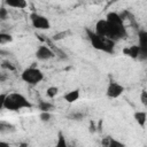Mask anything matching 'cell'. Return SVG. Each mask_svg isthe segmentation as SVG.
<instances>
[{
    "label": "cell",
    "instance_id": "8fae6325",
    "mask_svg": "<svg viewBox=\"0 0 147 147\" xmlns=\"http://www.w3.org/2000/svg\"><path fill=\"white\" fill-rule=\"evenodd\" d=\"M133 118L136 121V123L140 126V127H145L146 123H147V111L144 110H138L133 114Z\"/></svg>",
    "mask_w": 147,
    "mask_h": 147
},
{
    "label": "cell",
    "instance_id": "4fadbf2b",
    "mask_svg": "<svg viewBox=\"0 0 147 147\" xmlns=\"http://www.w3.org/2000/svg\"><path fill=\"white\" fill-rule=\"evenodd\" d=\"M59 94V87L57 86H48L46 88V95L49 99H54Z\"/></svg>",
    "mask_w": 147,
    "mask_h": 147
},
{
    "label": "cell",
    "instance_id": "9c48e42d",
    "mask_svg": "<svg viewBox=\"0 0 147 147\" xmlns=\"http://www.w3.org/2000/svg\"><path fill=\"white\" fill-rule=\"evenodd\" d=\"M123 54L131 57V59H139L140 55V46L139 45H131L123 49Z\"/></svg>",
    "mask_w": 147,
    "mask_h": 147
},
{
    "label": "cell",
    "instance_id": "e0dca14e",
    "mask_svg": "<svg viewBox=\"0 0 147 147\" xmlns=\"http://www.w3.org/2000/svg\"><path fill=\"white\" fill-rule=\"evenodd\" d=\"M56 146L57 147H67V141H65V138L62 134V132H59V138H57Z\"/></svg>",
    "mask_w": 147,
    "mask_h": 147
},
{
    "label": "cell",
    "instance_id": "30bf717a",
    "mask_svg": "<svg viewBox=\"0 0 147 147\" xmlns=\"http://www.w3.org/2000/svg\"><path fill=\"white\" fill-rule=\"evenodd\" d=\"M80 96V91L78 88H74V90H70L68 91L64 95H63V99L65 100V102L68 103H75Z\"/></svg>",
    "mask_w": 147,
    "mask_h": 147
},
{
    "label": "cell",
    "instance_id": "ffe728a7",
    "mask_svg": "<svg viewBox=\"0 0 147 147\" xmlns=\"http://www.w3.org/2000/svg\"><path fill=\"white\" fill-rule=\"evenodd\" d=\"M145 36H146V38H147V32H145Z\"/></svg>",
    "mask_w": 147,
    "mask_h": 147
},
{
    "label": "cell",
    "instance_id": "ba28073f",
    "mask_svg": "<svg viewBox=\"0 0 147 147\" xmlns=\"http://www.w3.org/2000/svg\"><path fill=\"white\" fill-rule=\"evenodd\" d=\"M94 32L101 37H107L108 38V33H109V24L108 21L106 18L103 20H99L95 23V28H94Z\"/></svg>",
    "mask_w": 147,
    "mask_h": 147
},
{
    "label": "cell",
    "instance_id": "7c38bea8",
    "mask_svg": "<svg viewBox=\"0 0 147 147\" xmlns=\"http://www.w3.org/2000/svg\"><path fill=\"white\" fill-rule=\"evenodd\" d=\"M6 6L15 9H25L28 7V1L26 0H3Z\"/></svg>",
    "mask_w": 147,
    "mask_h": 147
},
{
    "label": "cell",
    "instance_id": "52a82bcc",
    "mask_svg": "<svg viewBox=\"0 0 147 147\" xmlns=\"http://www.w3.org/2000/svg\"><path fill=\"white\" fill-rule=\"evenodd\" d=\"M37 60L39 61H48L51 59H53L55 56L54 52L46 45H40L37 49H36V53H34Z\"/></svg>",
    "mask_w": 147,
    "mask_h": 147
},
{
    "label": "cell",
    "instance_id": "7a4b0ae2",
    "mask_svg": "<svg viewBox=\"0 0 147 147\" xmlns=\"http://www.w3.org/2000/svg\"><path fill=\"white\" fill-rule=\"evenodd\" d=\"M106 20L108 21V24H109V33H108L109 39L115 41L117 39L126 37V29L124 26L123 20L117 13H114V11L108 13Z\"/></svg>",
    "mask_w": 147,
    "mask_h": 147
},
{
    "label": "cell",
    "instance_id": "5b68a950",
    "mask_svg": "<svg viewBox=\"0 0 147 147\" xmlns=\"http://www.w3.org/2000/svg\"><path fill=\"white\" fill-rule=\"evenodd\" d=\"M30 22L31 25L36 29V30H49L51 29V22L49 20L38 13H31L30 14Z\"/></svg>",
    "mask_w": 147,
    "mask_h": 147
},
{
    "label": "cell",
    "instance_id": "ac0fdd59",
    "mask_svg": "<svg viewBox=\"0 0 147 147\" xmlns=\"http://www.w3.org/2000/svg\"><path fill=\"white\" fill-rule=\"evenodd\" d=\"M140 102L147 109V90H142L140 93Z\"/></svg>",
    "mask_w": 147,
    "mask_h": 147
},
{
    "label": "cell",
    "instance_id": "277c9868",
    "mask_svg": "<svg viewBox=\"0 0 147 147\" xmlns=\"http://www.w3.org/2000/svg\"><path fill=\"white\" fill-rule=\"evenodd\" d=\"M21 79L28 85H37L44 80V72L37 67H29L22 71Z\"/></svg>",
    "mask_w": 147,
    "mask_h": 147
},
{
    "label": "cell",
    "instance_id": "9a60e30c",
    "mask_svg": "<svg viewBox=\"0 0 147 147\" xmlns=\"http://www.w3.org/2000/svg\"><path fill=\"white\" fill-rule=\"evenodd\" d=\"M39 109H40V111H51L53 109V105L47 101H40Z\"/></svg>",
    "mask_w": 147,
    "mask_h": 147
},
{
    "label": "cell",
    "instance_id": "d6986e66",
    "mask_svg": "<svg viewBox=\"0 0 147 147\" xmlns=\"http://www.w3.org/2000/svg\"><path fill=\"white\" fill-rule=\"evenodd\" d=\"M6 14H7V10H6V8H1V10H0V18L1 20H6Z\"/></svg>",
    "mask_w": 147,
    "mask_h": 147
},
{
    "label": "cell",
    "instance_id": "8992f818",
    "mask_svg": "<svg viewBox=\"0 0 147 147\" xmlns=\"http://www.w3.org/2000/svg\"><path fill=\"white\" fill-rule=\"evenodd\" d=\"M124 91H125V87L122 84L115 80H110L106 88V95L109 99H117L124 93Z\"/></svg>",
    "mask_w": 147,
    "mask_h": 147
},
{
    "label": "cell",
    "instance_id": "3957f363",
    "mask_svg": "<svg viewBox=\"0 0 147 147\" xmlns=\"http://www.w3.org/2000/svg\"><path fill=\"white\" fill-rule=\"evenodd\" d=\"M86 31H87L88 40L93 48L101 51V52H106V53H113L114 44H115L114 40H111L107 37H101V36L96 34L94 31H91V30H86Z\"/></svg>",
    "mask_w": 147,
    "mask_h": 147
},
{
    "label": "cell",
    "instance_id": "6da1fadb",
    "mask_svg": "<svg viewBox=\"0 0 147 147\" xmlns=\"http://www.w3.org/2000/svg\"><path fill=\"white\" fill-rule=\"evenodd\" d=\"M31 102L21 93H1L0 95V109H6L9 111H20L22 109L31 108Z\"/></svg>",
    "mask_w": 147,
    "mask_h": 147
},
{
    "label": "cell",
    "instance_id": "2e32d148",
    "mask_svg": "<svg viewBox=\"0 0 147 147\" xmlns=\"http://www.w3.org/2000/svg\"><path fill=\"white\" fill-rule=\"evenodd\" d=\"M39 118H40V121H42V122H48V121H51V118H52V114H51V111H40Z\"/></svg>",
    "mask_w": 147,
    "mask_h": 147
},
{
    "label": "cell",
    "instance_id": "5bb4252c",
    "mask_svg": "<svg viewBox=\"0 0 147 147\" xmlns=\"http://www.w3.org/2000/svg\"><path fill=\"white\" fill-rule=\"evenodd\" d=\"M11 41H13V36L11 34L5 33V32L0 33V44L1 45H6V44H9Z\"/></svg>",
    "mask_w": 147,
    "mask_h": 147
}]
</instances>
